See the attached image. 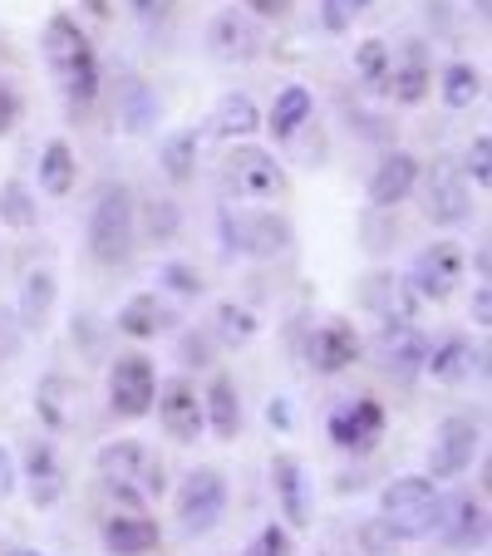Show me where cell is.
Segmentation results:
<instances>
[{"instance_id":"cell-38","label":"cell","mask_w":492,"mask_h":556,"mask_svg":"<svg viewBox=\"0 0 492 556\" xmlns=\"http://www.w3.org/2000/svg\"><path fill=\"white\" fill-rule=\"evenodd\" d=\"M157 281L168 286V291H178V295H202L207 291V281H202V271L198 266H188V262H163V271H157Z\"/></svg>"},{"instance_id":"cell-7","label":"cell","mask_w":492,"mask_h":556,"mask_svg":"<svg viewBox=\"0 0 492 556\" xmlns=\"http://www.w3.org/2000/svg\"><path fill=\"white\" fill-rule=\"evenodd\" d=\"M157 394V375L148 365V355H118L109 369V404H114L118 419H143L153 409Z\"/></svg>"},{"instance_id":"cell-22","label":"cell","mask_w":492,"mask_h":556,"mask_svg":"<svg viewBox=\"0 0 492 556\" xmlns=\"http://www.w3.org/2000/svg\"><path fill=\"white\" fill-rule=\"evenodd\" d=\"M157 522L148 513H138V507H124V513H114L104 522V546L114 556H148L157 546Z\"/></svg>"},{"instance_id":"cell-20","label":"cell","mask_w":492,"mask_h":556,"mask_svg":"<svg viewBox=\"0 0 492 556\" xmlns=\"http://www.w3.org/2000/svg\"><path fill=\"white\" fill-rule=\"evenodd\" d=\"M429 345L433 340L419 336L414 326H384V336H379V365H384L394 379H414V375H424Z\"/></svg>"},{"instance_id":"cell-27","label":"cell","mask_w":492,"mask_h":556,"mask_svg":"<svg viewBox=\"0 0 492 556\" xmlns=\"http://www.w3.org/2000/svg\"><path fill=\"white\" fill-rule=\"evenodd\" d=\"M429 89H433V70H429V60H424V50L414 45L408 50V60L404 64H394V74H389V94H394V104H424L429 99Z\"/></svg>"},{"instance_id":"cell-13","label":"cell","mask_w":492,"mask_h":556,"mask_svg":"<svg viewBox=\"0 0 492 556\" xmlns=\"http://www.w3.org/2000/svg\"><path fill=\"white\" fill-rule=\"evenodd\" d=\"M153 404H157L163 429H168L178 443H192L202 429H207V419H202V394L182 375L163 379V384H157V394H153Z\"/></svg>"},{"instance_id":"cell-1","label":"cell","mask_w":492,"mask_h":556,"mask_svg":"<svg viewBox=\"0 0 492 556\" xmlns=\"http://www.w3.org/2000/svg\"><path fill=\"white\" fill-rule=\"evenodd\" d=\"M40 50H45V64L54 70V79H60L70 109H89V104H94V94H99V60H94L89 35L79 30V21H70V15H50V21H45V35H40Z\"/></svg>"},{"instance_id":"cell-33","label":"cell","mask_w":492,"mask_h":556,"mask_svg":"<svg viewBox=\"0 0 492 556\" xmlns=\"http://www.w3.org/2000/svg\"><path fill=\"white\" fill-rule=\"evenodd\" d=\"M157 163H163V173H168L173 182H188L192 173H198V128H178V134L163 138Z\"/></svg>"},{"instance_id":"cell-48","label":"cell","mask_w":492,"mask_h":556,"mask_svg":"<svg viewBox=\"0 0 492 556\" xmlns=\"http://www.w3.org/2000/svg\"><path fill=\"white\" fill-rule=\"evenodd\" d=\"M168 11H173V0H134V15H138V21H148V25L163 21Z\"/></svg>"},{"instance_id":"cell-49","label":"cell","mask_w":492,"mask_h":556,"mask_svg":"<svg viewBox=\"0 0 492 556\" xmlns=\"http://www.w3.org/2000/svg\"><path fill=\"white\" fill-rule=\"evenodd\" d=\"M15 493V463H11V453L0 448V497H11Z\"/></svg>"},{"instance_id":"cell-17","label":"cell","mask_w":492,"mask_h":556,"mask_svg":"<svg viewBox=\"0 0 492 556\" xmlns=\"http://www.w3.org/2000/svg\"><path fill=\"white\" fill-rule=\"evenodd\" d=\"M424 369H429L439 384H463V379L488 369V350H478L468 336H449V340H439V345H429Z\"/></svg>"},{"instance_id":"cell-25","label":"cell","mask_w":492,"mask_h":556,"mask_svg":"<svg viewBox=\"0 0 492 556\" xmlns=\"http://www.w3.org/2000/svg\"><path fill=\"white\" fill-rule=\"evenodd\" d=\"M25 478H30L35 507H54L64 497V468H60V453H54L50 443H30V448H25Z\"/></svg>"},{"instance_id":"cell-54","label":"cell","mask_w":492,"mask_h":556,"mask_svg":"<svg viewBox=\"0 0 492 556\" xmlns=\"http://www.w3.org/2000/svg\"><path fill=\"white\" fill-rule=\"evenodd\" d=\"M5 556H45V552H25V546H15V552H5Z\"/></svg>"},{"instance_id":"cell-21","label":"cell","mask_w":492,"mask_h":556,"mask_svg":"<svg viewBox=\"0 0 492 556\" xmlns=\"http://www.w3.org/2000/svg\"><path fill=\"white\" fill-rule=\"evenodd\" d=\"M178 326V311L173 305H163L153 291H138L128 295L124 305H118V330L134 340H153V336H168V330Z\"/></svg>"},{"instance_id":"cell-44","label":"cell","mask_w":492,"mask_h":556,"mask_svg":"<svg viewBox=\"0 0 492 556\" xmlns=\"http://www.w3.org/2000/svg\"><path fill=\"white\" fill-rule=\"evenodd\" d=\"M15 124H21V94H15V85L0 79V138L11 134Z\"/></svg>"},{"instance_id":"cell-15","label":"cell","mask_w":492,"mask_h":556,"mask_svg":"<svg viewBox=\"0 0 492 556\" xmlns=\"http://www.w3.org/2000/svg\"><path fill=\"white\" fill-rule=\"evenodd\" d=\"M305 359H311L315 375H340V369H350L359 359V330L350 320H340V315L325 320L305 340Z\"/></svg>"},{"instance_id":"cell-47","label":"cell","mask_w":492,"mask_h":556,"mask_svg":"<svg viewBox=\"0 0 492 556\" xmlns=\"http://www.w3.org/2000/svg\"><path fill=\"white\" fill-rule=\"evenodd\" d=\"M472 320H478L482 330L492 326V291H488V281H482L478 291H472Z\"/></svg>"},{"instance_id":"cell-26","label":"cell","mask_w":492,"mask_h":556,"mask_svg":"<svg viewBox=\"0 0 492 556\" xmlns=\"http://www.w3.org/2000/svg\"><path fill=\"white\" fill-rule=\"evenodd\" d=\"M202 419L212 424V433H217L222 443H231L241 433V400H237V384H231L227 375H217L207 384V394H202Z\"/></svg>"},{"instance_id":"cell-43","label":"cell","mask_w":492,"mask_h":556,"mask_svg":"<svg viewBox=\"0 0 492 556\" xmlns=\"http://www.w3.org/2000/svg\"><path fill=\"white\" fill-rule=\"evenodd\" d=\"M178 355H182V365H212V340L188 330V336L178 340Z\"/></svg>"},{"instance_id":"cell-34","label":"cell","mask_w":492,"mask_h":556,"mask_svg":"<svg viewBox=\"0 0 492 556\" xmlns=\"http://www.w3.org/2000/svg\"><path fill=\"white\" fill-rule=\"evenodd\" d=\"M40 188L50 192V198H64V192L74 188V148L64 143V138H50L40 153Z\"/></svg>"},{"instance_id":"cell-5","label":"cell","mask_w":492,"mask_h":556,"mask_svg":"<svg viewBox=\"0 0 492 556\" xmlns=\"http://www.w3.org/2000/svg\"><path fill=\"white\" fill-rule=\"evenodd\" d=\"M222 192L231 202H276L286 198V173L266 148H231L222 163Z\"/></svg>"},{"instance_id":"cell-30","label":"cell","mask_w":492,"mask_h":556,"mask_svg":"<svg viewBox=\"0 0 492 556\" xmlns=\"http://www.w3.org/2000/svg\"><path fill=\"white\" fill-rule=\"evenodd\" d=\"M212 128H217L222 138H247L262 128V114H256L252 94H222L217 109H212Z\"/></svg>"},{"instance_id":"cell-29","label":"cell","mask_w":492,"mask_h":556,"mask_svg":"<svg viewBox=\"0 0 492 556\" xmlns=\"http://www.w3.org/2000/svg\"><path fill=\"white\" fill-rule=\"evenodd\" d=\"M311 114H315L311 94H305L301 85H286L281 94H276L272 114H266V128H272L276 138H295V134H301L305 124H311Z\"/></svg>"},{"instance_id":"cell-50","label":"cell","mask_w":492,"mask_h":556,"mask_svg":"<svg viewBox=\"0 0 492 556\" xmlns=\"http://www.w3.org/2000/svg\"><path fill=\"white\" fill-rule=\"evenodd\" d=\"M241 11H252V15H286V0H247Z\"/></svg>"},{"instance_id":"cell-9","label":"cell","mask_w":492,"mask_h":556,"mask_svg":"<svg viewBox=\"0 0 492 556\" xmlns=\"http://www.w3.org/2000/svg\"><path fill=\"white\" fill-rule=\"evenodd\" d=\"M478 443H482L478 419H472V414H449V419L439 424V439H433V453H429L433 483H439V478H458V472H468Z\"/></svg>"},{"instance_id":"cell-10","label":"cell","mask_w":492,"mask_h":556,"mask_svg":"<svg viewBox=\"0 0 492 556\" xmlns=\"http://www.w3.org/2000/svg\"><path fill=\"white\" fill-rule=\"evenodd\" d=\"M207 50L217 54L222 64L256 60V50H262V25H256V15L241 11V5L217 11V15H212V25H207Z\"/></svg>"},{"instance_id":"cell-51","label":"cell","mask_w":492,"mask_h":556,"mask_svg":"<svg viewBox=\"0 0 492 556\" xmlns=\"http://www.w3.org/2000/svg\"><path fill=\"white\" fill-rule=\"evenodd\" d=\"M266 419H272V424H291V404H286V400H272V409H266Z\"/></svg>"},{"instance_id":"cell-40","label":"cell","mask_w":492,"mask_h":556,"mask_svg":"<svg viewBox=\"0 0 492 556\" xmlns=\"http://www.w3.org/2000/svg\"><path fill=\"white\" fill-rule=\"evenodd\" d=\"M463 168H468V178L478 182V188H488L492 182V138L488 134H478L468 143V157H463Z\"/></svg>"},{"instance_id":"cell-35","label":"cell","mask_w":492,"mask_h":556,"mask_svg":"<svg viewBox=\"0 0 492 556\" xmlns=\"http://www.w3.org/2000/svg\"><path fill=\"white\" fill-rule=\"evenodd\" d=\"M439 89H443V104L449 109H472L482 99V70H472V64H449Z\"/></svg>"},{"instance_id":"cell-8","label":"cell","mask_w":492,"mask_h":556,"mask_svg":"<svg viewBox=\"0 0 492 556\" xmlns=\"http://www.w3.org/2000/svg\"><path fill=\"white\" fill-rule=\"evenodd\" d=\"M468 212H472L468 178L453 163H433L429 178H424V217L433 227H458V222H468Z\"/></svg>"},{"instance_id":"cell-18","label":"cell","mask_w":492,"mask_h":556,"mask_svg":"<svg viewBox=\"0 0 492 556\" xmlns=\"http://www.w3.org/2000/svg\"><path fill=\"white\" fill-rule=\"evenodd\" d=\"M414 188H419V157L394 148V153L379 157L375 178H369V202L375 207H399L404 198H414Z\"/></svg>"},{"instance_id":"cell-23","label":"cell","mask_w":492,"mask_h":556,"mask_svg":"<svg viewBox=\"0 0 492 556\" xmlns=\"http://www.w3.org/2000/svg\"><path fill=\"white\" fill-rule=\"evenodd\" d=\"M439 532L449 546H482L488 542V507L478 497H453V503H443Z\"/></svg>"},{"instance_id":"cell-12","label":"cell","mask_w":492,"mask_h":556,"mask_svg":"<svg viewBox=\"0 0 492 556\" xmlns=\"http://www.w3.org/2000/svg\"><path fill=\"white\" fill-rule=\"evenodd\" d=\"M463 281V252L453 242H433L414 256V271H408V286L419 291V301H449Z\"/></svg>"},{"instance_id":"cell-42","label":"cell","mask_w":492,"mask_h":556,"mask_svg":"<svg viewBox=\"0 0 492 556\" xmlns=\"http://www.w3.org/2000/svg\"><path fill=\"white\" fill-rule=\"evenodd\" d=\"M359 546H365L369 556H399V536L384 527V517H379V522H365V527H359Z\"/></svg>"},{"instance_id":"cell-11","label":"cell","mask_w":492,"mask_h":556,"mask_svg":"<svg viewBox=\"0 0 492 556\" xmlns=\"http://www.w3.org/2000/svg\"><path fill=\"white\" fill-rule=\"evenodd\" d=\"M222 227H227V247L247 256H281L291 247V222L276 217V212H252V217L222 212Z\"/></svg>"},{"instance_id":"cell-32","label":"cell","mask_w":492,"mask_h":556,"mask_svg":"<svg viewBox=\"0 0 492 556\" xmlns=\"http://www.w3.org/2000/svg\"><path fill=\"white\" fill-rule=\"evenodd\" d=\"M389 74H394V50L384 40H365L355 50V79L369 94H389Z\"/></svg>"},{"instance_id":"cell-16","label":"cell","mask_w":492,"mask_h":556,"mask_svg":"<svg viewBox=\"0 0 492 556\" xmlns=\"http://www.w3.org/2000/svg\"><path fill=\"white\" fill-rule=\"evenodd\" d=\"M365 305L384 320V326H414V315H419V291L408 286V276L375 271L365 281Z\"/></svg>"},{"instance_id":"cell-41","label":"cell","mask_w":492,"mask_h":556,"mask_svg":"<svg viewBox=\"0 0 492 556\" xmlns=\"http://www.w3.org/2000/svg\"><path fill=\"white\" fill-rule=\"evenodd\" d=\"M241 556H295V546H291V532H286V527H262V532H256V542L247 546V552Z\"/></svg>"},{"instance_id":"cell-36","label":"cell","mask_w":492,"mask_h":556,"mask_svg":"<svg viewBox=\"0 0 492 556\" xmlns=\"http://www.w3.org/2000/svg\"><path fill=\"white\" fill-rule=\"evenodd\" d=\"M157 114H163V109H157V94L148 85L124 89V104H118V124H124V134H148Z\"/></svg>"},{"instance_id":"cell-3","label":"cell","mask_w":492,"mask_h":556,"mask_svg":"<svg viewBox=\"0 0 492 556\" xmlns=\"http://www.w3.org/2000/svg\"><path fill=\"white\" fill-rule=\"evenodd\" d=\"M379 517L399 542H419V536L439 532L443 517V497L433 488V478H394V483L379 493Z\"/></svg>"},{"instance_id":"cell-19","label":"cell","mask_w":492,"mask_h":556,"mask_svg":"<svg viewBox=\"0 0 492 556\" xmlns=\"http://www.w3.org/2000/svg\"><path fill=\"white\" fill-rule=\"evenodd\" d=\"M35 414L50 433H70L79 424V384L70 375H45L35 384Z\"/></svg>"},{"instance_id":"cell-31","label":"cell","mask_w":492,"mask_h":556,"mask_svg":"<svg viewBox=\"0 0 492 556\" xmlns=\"http://www.w3.org/2000/svg\"><path fill=\"white\" fill-rule=\"evenodd\" d=\"M256 330H262V326H256V315L247 311V305H237V301H222L217 311H212V336H217L227 350L252 345Z\"/></svg>"},{"instance_id":"cell-45","label":"cell","mask_w":492,"mask_h":556,"mask_svg":"<svg viewBox=\"0 0 492 556\" xmlns=\"http://www.w3.org/2000/svg\"><path fill=\"white\" fill-rule=\"evenodd\" d=\"M320 25L340 35V30H350V25H355V11H350L345 0H325V5H320Z\"/></svg>"},{"instance_id":"cell-28","label":"cell","mask_w":492,"mask_h":556,"mask_svg":"<svg viewBox=\"0 0 492 556\" xmlns=\"http://www.w3.org/2000/svg\"><path fill=\"white\" fill-rule=\"evenodd\" d=\"M54 295H60V286H54V271H30L21 286V305H15V320H21L25 330H40L45 320H50L54 311Z\"/></svg>"},{"instance_id":"cell-53","label":"cell","mask_w":492,"mask_h":556,"mask_svg":"<svg viewBox=\"0 0 492 556\" xmlns=\"http://www.w3.org/2000/svg\"><path fill=\"white\" fill-rule=\"evenodd\" d=\"M345 5H350V11L359 15V11H365V5H369V0H345Z\"/></svg>"},{"instance_id":"cell-37","label":"cell","mask_w":492,"mask_h":556,"mask_svg":"<svg viewBox=\"0 0 492 556\" xmlns=\"http://www.w3.org/2000/svg\"><path fill=\"white\" fill-rule=\"evenodd\" d=\"M0 222L5 227H15V231H30L35 227V198H30V188L25 182H5L0 188Z\"/></svg>"},{"instance_id":"cell-46","label":"cell","mask_w":492,"mask_h":556,"mask_svg":"<svg viewBox=\"0 0 492 556\" xmlns=\"http://www.w3.org/2000/svg\"><path fill=\"white\" fill-rule=\"evenodd\" d=\"M21 336H25L21 320H11V315H0V359H11L15 350H21Z\"/></svg>"},{"instance_id":"cell-14","label":"cell","mask_w":492,"mask_h":556,"mask_svg":"<svg viewBox=\"0 0 492 556\" xmlns=\"http://www.w3.org/2000/svg\"><path fill=\"white\" fill-rule=\"evenodd\" d=\"M325 433H330V443L345 453H369L379 443V433H384V409H379L375 400H345L336 414H330Z\"/></svg>"},{"instance_id":"cell-52","label":"cell","mask_w":492,"mask_h":556,"mask_svg":"<svg viewBox=\"0 0 492 556\" xmlns=\"http://www.w3.org/2000/svg\"><path fill=\"white\" fill-rule=\"evenodd\" d=\"M468 5H472L478 15H488V11H492V0H468Z\"/></svg>"},{"instance_id":"cell-6","label":"cell","mask_w":492,"mask_h":556,"mask_svg":"<svg viewBox=\"0 0 492 556\" xmlns=\"http://www.w3.org/2000/svg\"><path fill=\"white\" fill-rule=\"evenodd\" d=\"M227 513V478L217 468H198L178 488V527L188 536H207Z\"/></svg>"},{"instance_id":"cell-2","label":"cell","mask_w":492,"mask_h":556,"mask_svg":"<svg viewBox=\"0 0 492 556\" xmlns=\"http://www.w3.org/2000/svg\"><path fill=\"white\" fill-rule=\"evenodd\" d=\"M94 468L128 507L153 503V497H163V488H168V472H163L157 453L148 448V443H138V439L104 443V448L94 453Z\"/></svg>"},{"instance_id":"cell-39","label":"cell","mask_w":492,"mask_h":556,"mask_svg":"<svg viewBox=\"0 0 492 556\" xmlns=\"http://www.w3.org/2000/svg\"><path fill=\"white\" fill-rule=\"evenodd\" d=\"M148 237H153V242H173V237H178V207H173L168 198L163 202H148Z\"/></svg>"},{"instance_id":"cell-4","label":"cell","mask_w":492,"mask_h":556,"mask_svg":"<svg viewBox=\"0 0 492 556\" xmlns=\"http://www.w3.org/2000/svg\"><path fill=\"white\" fill-rule=\"evenodd\" d=\"M89 252L99 266H118L134 252V192L124 182H109L89 212Z\"/></svg>"},{"instance_id":"cell-24","label":"cell","mask_w":492,"mask_h":556,"mask_svg":"<svg viewBox=\"0 0 492 556\" xmlns=\"http://www.w3.org/2000/svg\"><path fill=\"white\" fill-rule=\"evenodd\" d=\"M272 488H276V503H281L286 522L291 527L311 522V488H305V472L291 453H281V458L272 463Z\"/></svg>"}]
</instances>
